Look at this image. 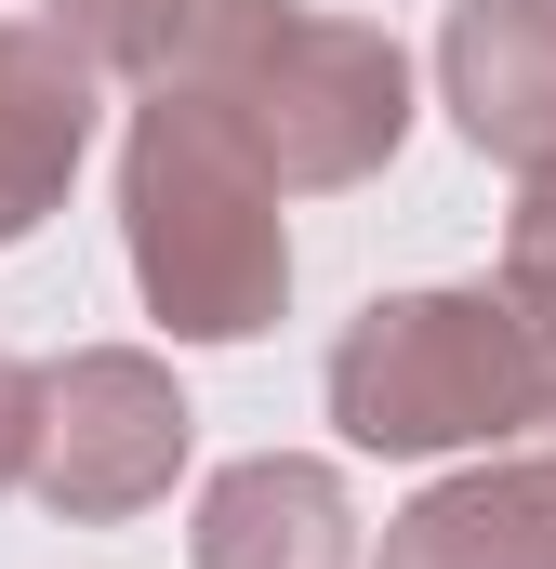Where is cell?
I'll return each mask as SVG.
<instances>
[{
    "label": "cell",
    "mask_w": 556,
    "mask_h": 569,
    "mask_svg": "<svg viewBox=\"0 0 556 569\" xmlns=\"http://www.w3.org/2000/svg\"><path fill=\"white\" fill-rule=\"evenodd\" d=\"M146 93L212 107L278 199L371 186V172L398 159V133H411V53H398L385 27L305 13V0H199L172 80H146Z\"/></svg>",
    "instance_id": "obj_1"
},
{
    "label": "cell",
    "mask_w": 556,
    "mask_h": 569,
    "mask_svg": "<svg viewBox=\"0 0 556 569\" xmlns=\"http://www.w3.org/2000/svg\"><path fill=\"white\" fill-rule=\"evenodd\" d=\"M331 425L358 450H490L556 425V318L517 279L385 291L331 331Z\"/></svg>",
    "instance_id": "obj_2"
},
{
    "label": "cell",
    "mask_w": 556,
    "mask_h": 569,
    "mask_svg": "<svg viewBox=\"0 0 556 569\" xmlns=\"http://www.w3.org/2000/svg\"><path fill=\"white\" fill-rule=\"evenodd\" d=\"M120 239H133V291L159 331L186 345H252L291 305V226L278 186L239 159V133L186 93H146L133 146H120Z\"/></svg>",
    "instance_id": "obj_3"
},
{
    "label": "cell",
    "mask_w": 556,
    "mask_h": 569,
    "mask_svg": "<svg viewBox=\"0 0 556 569\" xmlns=\"http://www.w3.org/2000/svg\"><path fill=\"white\" fill-rule=\"evenodd\" d=\"M186 385L146 358V345H80L40 371V425H27V490L67 517V530H107L146 517L172 477H186Z\"/></svg>",
    "instance_id": "obj_4"
},
{
    "label": "cell",
    "mask_w": 556,
    "mask_h": 569,
    "mask_svg": "<svg viewBox=\"0 0 556 569\" xmlns=\"http://www.w3.org/2000/svg\"><path fill=\"white\" fill-rule=\"evenodd\" d=\"M437 93L477 159H504L517 186H556V0H450Z\"/></svg>",
    "instance_id": "obj_5"
},
{
    "label": "cell",
    "mask_w": 556,
    "mask_h": 569,
    "mask_svg": "<svg viewBox=\"0 0 556 569\" xmlns=\"http://www.w3.org/2000/svg\"><path fill=\"white\" fill-rule=\"evenodd\" d=\"M199 569H358V503L331 463L252 450L199 490Z\"/></svg>",
    "instance_id": "obj_6"
},
{
    "label": "cell",
    "mask_w": 556,
    "mask_h": 569,
    "mask_svg": "<svg viewBox=\"0 0 556 569\" xmlns=\"http://www.w3.org/2000/svg\"><path fill=\"white\" fill-rule=\"evenodd\" d=\"M80 146H93V67L53 40V27H0V252L67 199V172H80Z\"/></svg>",
    "instance_id": "obj_7"
},
{
    "label": "cell",
    "mask_w": 556,
    "mask_h": 569,
    "mask_svg": "<svg viewBox=\"0 0 556 569\" xmlns=\"http://www.w3.org/2000/svg\"><path fill=\"white\" fill-rule=\"evenodd\" d=\"M371 569H556V463H477V477H437L411 517L385 530Z\"/></svg>",
    "instance_id": "obj_8"
},
{
    "label": "cell",
    "mask_w": 556,
    "mask_h": 569,
    "mask_svg": "<svg viewBox=\"0 0 556 569\" xmlns=\"http://www.w3.org/2000/svg\"><path fill=\"white\" fill-rule=\"evenodd\" d=\"M199 0H40V27L93 67V80H172Z\"/></svg>",
    "instance_id": "obj_9"
},
{
    "label": "cell",
    "mask_w": 556,
    "mask_h": 569,
    "mask_svg": "<svg viewBox=\"0 0 556 569\" xmlns=\"http://www.w3.org/2000/svg\"><path fill=\"white\" fill-rule=\"evenodd\" d=\"M27 425H40V371L0 345V490H27Z\"/></svg>",
    "instance_id": "obj_10"
}]
</instances>
